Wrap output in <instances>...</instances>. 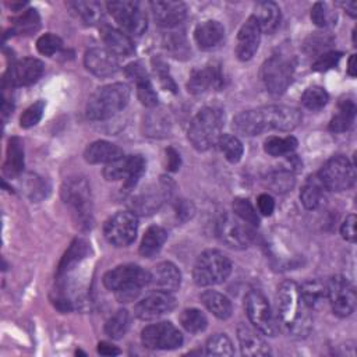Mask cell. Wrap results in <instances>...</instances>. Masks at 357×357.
Listing matches in <instances>:
<instances>
[{
    "label": "cell",
    "mask_w": 357,
    "mask_h": 357,
    "mask_svg": "<svg viewBox=\"0 0 357 357\" xmlns=\"http://www.w3.org/2000/svg\"><path fill=\"white\" fill-rule=\"evenodd\" d=\"M301 123V113L296 107L269 105L238 113L233 119V130L237 134L252 137L264 131H291Z\"/></svg>",
    "instance_id": "1"
},
{
    "label": "cell",
    "mask_w": 357,
    "mask_h": 357,
    "mask_svg": "<svg viewBox=\"0 0 357 357\" xmlns=\"http://www.w3.org/2000/svg\"><path fill=\"white\" fill-rule=\"evenodd\" d=\"M311 310L304 303L300 287L291 282L284 280L278 287L276 293V322L289 336H305L312 325Z\"/></svg>",
    "instance_id": "2"
},
{
    "label": "cell",
    "mask_w": 357,
    "mask_h": 357,
    "mask_svg": "<svg viewBox=\"0 0 357 357\" xmlns=\"http://www.w3.org/2000/svg\"><path fill=\"white\" fill-rule=\"evenodd\" d=\"M151 283V272L139 265H119L103 276V284L114 291L120 303H130L138 297L141 290Z\"/></svg>",
    "instance_id": "3"
},
{
    "label": "cell",
    "mask_w": 357,
    "mask_h": 357,
    "mask_svg": "<svg viewBox=\"0 0 357 357\" xmlns=\"http://www.w3.org/2000/svg\"><path fill=\"white\" fill-rule=\"evenodd\" d=\"M130 100V88L123 82H114L99 88L86 103V117L93 121L107 120L123 110Z\"/></svg>",
    "instance_id": "4"
},
{
    "label": "cell",
    "mask_w": 357,
    "mask_h": 357,
    "mask_svg": "<svg viewBox=\"0 0 357 357\" xmlns=\"http://www.w3.org/2000/svg\"><path fill=\"white\" fill-rule=\"evenodd\" d=\"M225 116L218 107H202L191 120L188 127V139L197 151H208L218 144Z\"/></svg>",
    "instance_id": "5"
},
{
    "label": "cell",
    "mask_w": 357,
    "mask_h": 357,
    "mask_svg": "<svg viewBox=\"0 0 357 357\" xmlns=\"http://www.w3.org/2000/svg\"><path fill=\"white\" fill-rule=\"evenodd\" d=\"M61 198L70 206L71 213L79 227L88 229L92 225L91 188L85 178L73 177L61 185Z\"/></svg>",
    "instance_id": "6"
},
{
    "label": "cell",
    "mask_w": 357,
    "mask_h": 357,
    "mask_svg": "<svg viewBox=\"0 0 357 357\" xmlns=\"http://www.w3.org/2000/svg\"><path fill=\"white\" fill-rule=\"evenodd\" d=\"M230 273V259L219 250H206L197 258L192 278L198 286H213L225 282Z\"/></svg>",
    "instance_id": "7"
},
{
    "label": "cell",
    "mask_w": 357,
    "mask_h": 357,
    "mask_svg": "<svg viewBox=\"0 0 357 357\" xmlns=\"http://www.w3.org/2000/svg\"><path fill=\"white\" fill-rule=\"evenodd\" d=\"M106 7L123 32L139 36L146 31L148 18L141 3L131 0H113L109 1Z\"/></svg>",
    "instance_id": "8"
},
{
    "label": "cell",
    "mask_w": 357,
    "mask_h": 357,
    "mask_svg": "<svg viewBox=\"0 0 357 357\" xmlns=\"http://www.w3.org/2000/svg\"><path fill=\"white\" fill-rule=\"evenodd\" d=\"M244 308L250 322L264 335L275 336L279 331L266 297L259 290H250L244 298Z\"/></svg>",
    "instance_id": "9"
},
{
    "label": "cell",
    "mask_w": 357,
    "mask_h": 357,
    "mask_svg": "<svg viewBox=\"0 0 357 357\" xmlns=\"http://www.w3.org/2000/svg\"><path fill=\"white\" fill-rule=\"evenodd\" d=\"M293 73L294 63L291 61V59L275 54L264 63L261 75L266 89L273 95H280L290 85Z\"/></svg>",
    "instance_id": "10"
},
{
    "label": "cell",
    "mask_w": 357,
    "mask_h": 357,
    "mask_svg": "<svg viewBox=\"0 0 357 357\" xmlns=\"http://www.w3.org/2000/svg\"><path fill=\"white\" fill-rule=\"evenodd\" d=\"M318 174L325 187L331 191L347 190L356 180L354 165L342 155H336L326 160Z\"/></svg>",
    "instance_id": "11"
},
{
    "label": "cell",
    "mask_w": 357,
    "mask_h": 357,
    "mask_svg": "<svg viewBox=\"0 0 357 357\" xmlns=\"http://www.w3.org/2000/svg\"><path fill=\"white\" fill-rule=\"evenodd\" d=\"M138 231V220L132 212L120 211L110 216L105 226L103 234L106 240L116 247H126L131 244Z\"/></svg>",
    "instance_id": "12"
},
{
    "label": "cell",
    "mask_w": 357,
    "mask_h": 357,
    "mask_svg": "<svg viewBox=\"0 0 357 357\" xmlns=\"http://www.w3.org/2000/svg\"><path fill=\"white\" fill-rule=\"evenodd\" d=\"M145 172V159L141 155H123L107 163L103 169V177L109 181L124 178L126 188H134Z\"/></svg>",
    "instance_id": "13"
},
{
    "label": "cell",
    "mask_w": 357,
    "mask_h": 357,
    "mask_svg": "<svg viewBox=\"0 0 357 357\" xmlns=\"http://www.w3.org/2000/svg\"><path fill=\"white\" fill-rule=\"evenodd\" d=\"M141 340L146 349L173 350L181 346L183 335L172 322H158L142 329Z\"/></svg>",
    "instance_id": "14"
},
{
    "label": "cell",
    "mask_w": 357,
    "mask_h": 357,
    "mask_svg": "<svg viewBox=\"0 0 357 357\" xmlns=\"http://www.w3.org/2000/svg\"><path fill=\"white\" fill-rule=\"evenodd\" d=\"M216 234L222 243L236 250L247 248L252 241L250 225L230 213H225L219 218L216 223Z\"/></svg>",
    "instance_id": "15"
},
{
    "label": "cell",
    "mask_w": 357,
    "mask_h": 357,
    "mask_svg": "<svg viewBox=\"0 0 357 357\" xmlns=\"http://www.w3.org/2000/svg\"><path fill=\"white\" fill-rule=\"evenodd\" d=\"M328 286V300L332 305L333 314L337 317H349L356 308V290L353 284L340 275H336L329 279Z\"/></svg>",
    "instance_id": "16"
},
{
    "label": "cell",
    "mask_w": 357,
    "mask_h": 357,
    "mask_svg": "<svg viewBox=\"0 0 357 357\" xmlns=\"http://www.w3.org/2000/svg\"><path fill=\"white\" fill-rule=\"evenodd\" d=\"M174 308L176 298L172 296V293L156 290L138 301L134 312L142 321H152L172 312Z\"/></svg>",
    "instance_id": "17"
},
{
    "label": "cell",
    "mask_w": 357,
    "mask_h": 357,
    "mask_svg": "<svg viewBox=\"0 0 357 357\" xmlns=\"http://www.w3.org/2000/svg\"><path fill=\"white\" fill-rule=\"evenodd\" d=\"M45 71V66L40 60L33 57L21 59L10 66L4 81L10 86H26L35 84Z\"/></svg>",
    "instance_id": "18"
},
{
    "label": "cell",
    "mask_w": 357,
    "mask_h": 357,
    "mask_svg": "<svg viewBox=\"0 0 357 357\" xmlns=\"http://www.w3.org/2000/svg\"><path fill=\"white\" fill-rule=\"evenodd\" d=\"M170 191V181L162 178L158 184L148 185L135 198H132L131 206L137 213L151 215L160 208L166 198H169Z\"/></svg>",
    "instance_id": "19"
},
{
    "label": "cell",
    "mask_w": 357,
    "mask_h": 357,
    "mask_svg": "<svg viewBox=\"0 0 357 357\" xmlns=\"http://www.w3.org/2000/svg\"><path fill=\"white\" fill-rule=\"evenodd\" d=\"M223 81L225 78L220 66L212 63L205 66L204 68H197L191 73L187 82V89L192 95H199L208 91L209 88L220 89L223 86Z\"/></svg>",
    "instance_id": "20"
},
{
    "label": "cell",
    "mask_w": 357,
    "mask_h": 357,
    "mask_svg": "<svg viewBox=\"0 0 357 357\" xmlns=\"http://www.w3.org/2000/svg\"><path fill=\"white\" fill-rule=\"evenodd\" d=\"M155 21L165 28H173L183 22L187 17V6L183 1L156 0L151 3Z\"/></svg>",
    "instance_id": "21"
},
{
    "label": "cell",
    "mask_w": 357,
    "mask_h": 357,
    "mask_svg": "<svg viewBox=\"0 0 357 357\" xmlns=\"http://www.w3.org/2000/svg\"><path fill=\"white\" fill-rule=\"evenodd\" d=\"M259 42H261V29L255 18L251 15L247 18V21L241 25L238 31L237 43H236V56L241 61L250 60L258 50Z\"/></svg>",
    "instance_id": "22"
},
{
    "label": "cell",
    "mask_w": 357,
    "mask_h": 357,
    "mask_svg": "<svg viewBox=\"0 0 357 357\" xmlns=\"http://www.w3.org/2000/svg\"><path fill=\"white\" fill-rule=\"evenodd\" d=\"M85 67L96 77H109L117 73L119 59L109 49L92 47L84 56Z\"/></svg>",
    "instance_id": "23"
},
{
    "label": "cell",
    "mask_w": 357,
    "mask_h": 357,
    "mask_svg": "<svg viewBox=\"0 0 357 357\" xmlns=\"http://www.w3.org/2000/svg\"><path fill=\"white\" fill-rule=\"evenodd\" d=\"M181 273L178 268L169 261L158 264L151 272V283L156 290L173 293L180 287Z\"/></svg>",
    "instance_id": "24"
},
{
    "label": "cell",
    "mask_w": 357,
    "mask_h": 357,
    "mask_svg": "<svg viewBox=\"0 0 357 357\" xmlns=\"http://www.w3.org/2000/svg\"><path fill=\"white\" fill-rule=\"evenodd\" d=\"M237 337L243 356L262 357L271 354V349L268 343L264 340V337L248 325H238Z\"/></svg>",
    "instance_id": "25"
},
{
    "label": "cell",
    "mask_w": 357,
    "mask_h": 357,
    "mask_svg": "<svg viewBox=\"0 0 357 357\" xmlns=\"http://www.w3.org/2000/svg\"><path fill=\"white\" fill-rule=\"evenodd\" d=\"M328 188L322 183L319 174H311L304 181L301 191H300V199L304 208L307 209H317L319 208L328 197Z\"/></svg>",
    "instance_id": "26"
},
{
    "label": "cell",
    "mask_w": 357,
    "mask_h": 357,
    "mask_svg": "<svg viewBox=\"0 0 357 357\" xmlns=\"http://www.w3.org/2000/svg\"><path fill=\"white\" fill-rule=\"evenodd\" d=\"M223 36H225L223 25L213 20L201 22L199 25H197L194 32L195 42L202 50H209L216 47L223 40Z\"/></svg>",
    "instance_id": "27"
},
{
    "label": "cell",
    "mask_w": 357,
    "mask_h": 357,
    "mask_svg": "<svg viewBox=\"0 0 357 357\" xmlns=\"http://www.w3.org/2000/svg\"><path fill=\"white\" fill-rule=\"evenodd\" d=\"M123 149L107 141H95L89 144L84 152V158L88 163H110L119 158H121Z\"/></svg>",
    "instance_id": "28"
},
{
    "label": "cell",
    "mask_w": 357,
    "mask_h": 357,
    "mask_svg": "<svg viewBox=\"0 0 357 357\" xmlns=\"http://www.w3.org/2000/svg\"><path fill=\"white\" fill-rule=\"evenodd\" d=\"M252 17L255 18L261 32L272 33L280 24V8L273 1H259L255 6Z\"/></svg>",
    "instance_id": "29"
},
{
    "label": "cell",
    "mask_w": 357,
    "mask_h": 357,
    "mask_svg": "<svg viewBox=\"0 0 357 357\" xmlns=\"http://www.w3.org/2000/svg\"><path fill=\"white\" fill-rule=\"evenodd\" d=\"M89 245L85 240L82 238H75L68 250L66 251L64 257L61 258L59 268H57V278L63 276L68 272H71L74 268H77V265L81 264L82 259H85L89 255Z\"/></svg>",
    "instance_id": "30"
},
{
    "label": "cell",
    "mask_w": 357,
    "mask_h": 357,
    "mask_svg": "<svg viewBox=\"0 0 357 357\" xmlns=\"http://www.w3.org/2000/svg\"><path fill=\"white\" fill-rule=\"evenodd\" d=\"M102 39L107 49L116 56H130L134 52V43L131 38L120 29L105 26L102 29Z\"/></svg>",
    "instance_id": "31"
},
{
    "label": "cell",
    "mask_w": 357,
    "mask_h": 357,
    "mask_svg": "<svg viewBox=\"0 0 357 357\" xmlns=\"http://www.w3.org/2000/svg\"><path fill=\"white\" fill-rule=\"evenodd\" d=\"M201 301L219 319H227L231 315L233 307L230 300L219 291L205 290L201 294Z\"/></svg>",
    "instance_id": "32"
},
{
    "label": "cell",
    "mask_w": 357,
    "mask_h": 357,
    "mask_svg": "<svg viewBox=\"0 0 357 357\" xmlns=\"http://www.w3.org/2000/svg\"><path fill=\"white\" fill-rule=\"evenodd\" d=\"M166 238H167V231L163 227L160 226L148 227L141 240V245H139L141 255L146 258H152L162 250Z\"/></svg>",
    "instance_id": "33"
},
{
    "label": "cell",
    "mask_w": 357,
    "mask_h": 357,
    "mask_svg": "<svg viewBox=\"0 0 357 357\" xmlns=\"http://www.w3.org/2000/svg\"><path fill=\"white\" fill-rule=\"evenodd\" d=\"M356 117V103L351 99H342L339 102L337 113L332 117L329 123V130L333 132L347 131L354 123Z\"/></svg>",
    "instance_id": "34"
},
{
    "label": "cell",
    "mask_w": 357,
    "mask_h": 357,
    "mask_svg": "<svg viewBox=\"0 0 357 357\" xmlns=\"http://www.w3.org/2000/svg\"><path fill=\"white\" fill-rule=\"evenodd\" d=\"M24 169V146L20 138L13 137L7 145V156L4 163V173L8 177L18 176Z\"/></svg>",
    "instance_id": "35"
},
{
    "label": "cell",
    "mask_w": 357,
    "mask_h": 357,
    "mask_svg": "<svg viewBox=\"0 0 357 357\" xmlns=\"http://www.w3.org/2000/svg\"><path fill=\"white\" fill-rule=\"evenodd\" d=\"M298 287L301 297L310 310L318 307L328 298V286L321 280H308Z\"/></svg>",
    "instance_id": "36"
},
{
    "label": "cell",
    "mask_w": 357,
    "mask_h": 357,
    "mask_svg": "<svg viewBox=\"0 0 357 357\" xmlns=\"http://www.w3.org/2000/svg\"><path fill=\"white\" fill-rule=\"evenodd\" d=\"M170 130L169 117L163 113V110H153L146 114L144 119V131L148 137L162 138L166 137Z\"/></svg>",
    "instance_id": "37"
},
{
    "label": "cell",
    "mask_w": 357,
    "mask_h": 357,
    "mask_svg": "<svg viewBox=\"0 0 357 357\" xmlns=\"http://www.w3.org/2000/svg\"><path fill=\"white\" fill-rule=\"evenodd\" d=\"M67 7L88 25H93L102 20V7L96 1H70Z\"/></svg>",
    "instance_id": "38"
},
{
    "label": "cell",
    "mask_w": 357,
    "mask_h": 357,
    "mask_svg": "<svg viewBox=\"0 0 357 357\" xmlns=\"http://www.w3.org/2000/svg\"><path fill=\"white\" fill-rule=\"evenodd\" d=\"M130 322H131L130 312L127 310H119L116 311L114 315H112L107 319L105 325V332L112 339H120L127 333L130 328Z\"/></svg>",
    "instance_id": "39"
},
{
    "label": "cell",
    "mask_w": 357,
    "mask_h": 357,
    "mask_svg": "<svg viewBox=\"0 0 357 357\" xmlns=\"http://www.w3.org/2000/svg\"><path fill=\"white\" fill-rule=\"evenodd\" d=\"M297 145H298L297 139L291 135L284 138L269 137L264 144V149L271 156H283V155L291 153L297 148Z\"/></svg>",
    "instance_id": "40"
},
{
    "label": "cell",
    "mask_w": 357,
    "mask_h": 357,
    "mask_svg": "<svg viewBox=\"0 0 357 357\" xmlns=\"http://www.w3.org/2000/svg\"><path fill=\"white\" fill-rule=\"evenodd\" d=\"M218 145L229 162L237 163L241 159L244 149L241 141L236 135L222 134L218 141Z\"/></svg>",
    "instance_id": "41"
},
{
    "label": "cell",
    "mask_w": 357,
    "mask_h": 357,
    "mask_svg": "<svg viewBox=\"0 0 357 357\" xmlns=\"http://www.w3.org/2000/svg\"><path fill=\"white\" fill-rule=\"evenodd\" d=\"M180 324L185 331L197 333L202 332L206 328L208 319L202 311L197 308H187L180 314Z\"/></svg>",
    "instance_id": "42"
},
{
    "label": "cell",
    "mask_w": 357,
    "mask_h": 357,
    "mask_svg": "<svg viewBox=\"0 0 357 357\" xmlns=\"http://www.w3.org/2000/svg\"><path fill=\"white\" fill-rule=\"evenodd\" d=\"M233 211L234 215L245 222L250 226H258L259 225V216L252 206V204L247 198H234L233 201Z\"/></svg>",
    "instance_id": "43"
},
{
    "label": "cell",
    "mask_w": 357,
    "mask_h": 357,
    "mask_svg": "<svg viewBox=\"0 0 357 357\" xmlns=\"http://www.w3.org/2000/svg\"><path fill=\"white\" fill-rule=\"evenodd\" d=\"M328 93L322 86H310L304 91L301 96L303 105L310 110H319L328 103Z\"/></svg>",
    "instance_id": "44"
},
{
    "label": "cell",
    "mask_w": 357,
    "mask_h": 357,
    "mask_svg": "<svg viewBox=\"0 0 357 357\" xmlns=\"http://www.w3.org/2000/svg\"><path fill=\"white\" fill-rule=\"evenodd\" d=\"M294 176L290 170H275L268 176V184L275 192H287L294 187Z\"/></svg>",
    "instance_id": "45"
},
{
    "label": "cell",
    "mask_w": 357,
    "mask_h": 357,
    "mask_svg": "<svg viewBox=\"0 0 357 357\" xmlns=\"http://www.w3.org/2000/svg\"><path fill=\"white\" fill-rule=\"evenodd\" d=\"M206 353L211 356H231L234 350L230 339L223 333H218L208 339Z\"/></svg>",
    "instance_id": "46"
},
{
    "label": "cell",
    "mask_w": 357,
    "mask_h": 357,
    "mask_svg": "<svg viewBox=\"0 0 357 357\" xmlns=\"http://www.w3.org/2000/svg\"><path fill=\"white\" fill-rule=\"evenodd\" d=\"M39 28V15L36 10H26L14 20V31L20 33H28Z\"/></svg>",
    "instance_id": "47"
},
{
    "label": "cell",
    "mask_w": 357,
    "mask_h": 357,
    "mask_svg": "<svg viewBox=\"0 0 357 357\" xmlns=\"http://www.w3.org/2000/svg\"><path fill=\"white\" fill-rule=\"evenodd\" d=\"M137 84V96L139 102L146 107H155L158 105V95L152 86L151 79L142 78L135 82Z\"/></svg>",
    "instance_id": "48"
},
{
    "label": "cell",
    "mask_w": 357,
    "mask_h": 357,
    "mask_svg": "<svg viewBox=\"0 0 357 357\" xmlns=\"http://www.w3.org/2000/svg\"><path fill=\"white\" fill-rule=\"evenodd\" d=\"M311 20L317 26H328L336 20V14L329 10L328 4L318 1L311 8Z\"/></svg>",
    "instance_id": "49"
},
{
    "label": "cell",
    "mask_w": 357,
    "mask_h": 357,
    "mask_svg": "<svg viewBox=\"0 0 357 357\" xmlns=\"http://www.w3.org/2000/svg\"><path fill=\"white\" fill-rule=\"evenodd\" d=\"M43 110H45V100H36L29 107H26L25 112L21 114L20 126L24 128H29V127L38 124L39 120L42 119Z\"/></svg>",
    "instance_id": "50"
},
{
    "label": "cell",
    "mask_w": 357,
    "mask_h": 357,
    "mask_svg": "<svg viewBox=\"0 0 357 357\" xmlns=\"http://www.w3.org/2000/svg\"><path fill=\"white\" fill-rule=\"evenodd\" d=\"M63 47V42L57 35L45 33L36 40V49L43 56H53Z\"/></svg>",
    "instance_id": "51"
},
{
    "label": "cell",
    "mask_w": 357,
    "mask_h": 357,
    "mask_svg": "<svg viewBox=\"0 0 357 357\" xmlns=\"http://www.w3.org/2000/svg\"><path fill=\"white\" fill-rule=\"evenodd\" d=\"M342 57L340 52H325L322 53L312 64L314 71H326L332 67H335Z\"/></svg>",
    "instance_id": "52"
},
{
    "label": "cell",
    "mask_w": 357,
    "mask_h": 357,
    "mask_svg": "<svg viewBox=\"0 0 357 357\" xmlns=\"http://www.w3.org/2000/svg\"><path fill=\"white\" fill-rule=\"evenodd\" d=\"M152 63H153L155 71H156L158 75H159V79H160L162 86H163L165 89H169V91H172L173 93H176V92H177V88H176V84H174V81L172 79V77H170V74H169L167 66H166L160 59H158V60L153 59Z\"/></svg>",
    "instance_id": "53"
},
{
    "label": "cell",
    "mask_w": 357,
    "mask_h": 357,
    "mask_svg": "<svg viewBox=\"0 0 357 357\" xmlns=\"http://www.w3.org/2000/svg\"><path fill=\"white\" fill-rule=\"evenodd\" d=\"M166 49H169L173 54H180V56H185L188 53V47H187V42L184 39L183 35L174 33V35H169L166 36V42H165Z\"/></svg>",
    "instance_id": "54"
},
{
    "label": "cell",
    "mask_w": 357,
    "mask_h": 357,
    "mask_svg": "<svg viewBox=\"0 0 357 357\" xmlns=\"http://www.w3.org/2000/svg\"><path fill=\"white\" fill-rule=\"evenodd\" d=\"M340 233L346 241H350V243L356 241V215L351 213L346 216V219L342 223Z\"/></svg>",
    "instance_id": "55"
},
{
    "label": "cell",
    "mask_w": 357,
    "mask_h": 357,
    "mask_svg": "<svg viewBox=\"0 0 357 357\" xmlns=\"http://www.w3.org/2000/svg\"><path fill=\"white\" fill-rule=\"evenodd\" d=\"M257 204H258L259 212L265 216H271L275 211V201L269 194H261L257 199Z\"/></svg>",
    "instance_id": "56"
},
{
    "label": "cell",
    "mask_w": 357,
    "mask_h": 357,
    "mask_svg": "<svg viewBox=\"0 0 357 357\" xmlns=\"http://www.w3.org/2000/svg\"><path fill=\"white\" fill-rule=\"evenodd\" d=\"M194 205L192 202L187 201V199H180L176 205V212H177V218L183 222L188 220L192 215H194Z\"/></svg>",
    "instance_id": "57"
},
{
    "label": "cell",
    "mask_w": 357,
    "mask_h": 357,
    "mask_svg": "<svg viewBox=\"0 0 357 357\" xmlns=\"http://www.w3.org/2000/svg\"><path fill=\"white\" fill-rule=\"evenodd\" d=\"M126 73H127V75H128L131 79H134L135 82L139 81V79H142V78H146V77H148L145 68L142 67V64H141L139 61L128 64L127 68H126Z\"/></svg>",
    "instance_id": "58"
},
{
    "label": "cell",
    "mask_w": 357,
    "mask_h": 357,
    "mask_svg": "<svg viewBox=\"0 0 357 357\" xmlns=\"http://www.w3.org/2000/svg\"><path fill=\"white\" fill-rule=\"evenodd\" d=\"M166 159H167V169L170 172H176L180 167V155L176 149L167 148L166 149Z\"/></svg>",
    "instance_id": "59"
},
{
    "label": "cell",
    "mask_w": 357,
    "mask_h": 357,
    "mask_svg": "<svg viewBox=\"0 0 357 357\" xmlns=\"http://www.w3.org/2000/svg\"><path fill=\"white\" fill-rule=\"evenodd\" d=\"M98 353L102 356H117L120 354V350L107 342H100L98 344Z\"/></svg>",
    "instance_id": "60"
},
{
    "label": "cell",
    "mask_w": 357,
    "mask_h": 357,
    "mask_svg": "<svg viewBox=\"0 0 357 357\" xmlns=\"http://www.w3.org/2000/svg\"><path fill=\"white\" fill-rule=\"evenodd\" d=\"M340 6H342L351 17H356V14H357V6H356L354 1H346V3H342Z\"/></svg>",
    "instance_id": "61"
},
{
    "label": "cell",
    "mask_w": 357,
    "mask_h": 357,
    "mask_svg": "<svg viewBox=\"0 0 357 357\" xmlns=\"http://www.w3.org/2000/svg\"><path fill=\"white\" fill-rule=\"evenodd\" d=\"M354 63H356V54H351L350 59H349V66H347V74L350 77H356V66H354Z\"/></svg>",
    "instance_id": "62"
}]
</instances>
